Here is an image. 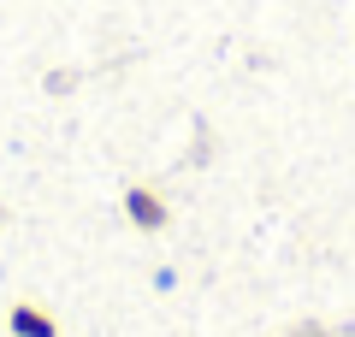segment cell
Listing matches in <instances>:
<instances>
[{
    "label": "cell",
    "instance_id": "cell-3",
    "mask_svg": "<svg viewBox=\"0 0 355 337\" xmlns=\"http://www.w3.org/2000/svg\"><path fill=\"white\" fill-rule=\"evenodd\" d=\"M279 337H338V331L320 325V320H302V325H291V331H279Z\"/></svg>",
    "mask_w": 355,
    "mask_h": 337
},
{
    "label": "cell",
    "instance_id": "cell-2",
    "mask_svg": "<svg viewBox=\"0 0 355 337\" xmlns=\"http://www.w3.org/2000/svg\"><path fill=\"white\" fill-rule=\"evenodd\" d=\"M12 331L18 337H60V325H53L42 308H12Z\"/></svg>",
    "mask_w": 355,
    "mask_h": 337
},
{
    "label": "cell",
    "instance_id": "cell-1",
    "mask_svg": "<svg viewBox=\"0 0 355 337\" xmlns=\"http://www.w3.org/2000/svg\"><path fill=\"white\" fill-rule=\"evenodd\" d=\"M125 213H130V225H137V231H166V219H172V213H166V201L154 196V189H142V184L125 189Z\"/></svg>",
    "mask_w": 355,
    "mask_h": 337
}]
</instances>
